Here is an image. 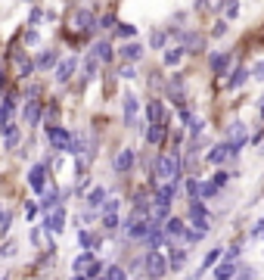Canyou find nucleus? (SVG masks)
<instances>
[{
    "mask_svg": "<svg viewBox=\"0 0 264 280\" xmlns=\"http://www.w3.org/2000/svg\"><path fill=\"white\" fill-rule=\"evenodd\" d=\"M7 69H10V75L16 78V81H28V78L34 75V59L28 56L25 47H16V50H10V56H7Z\"/></svg>",
    "mask_w": 264,
    "mask_h": 280,
    "instance_id": "obj_1",
    "label": "nucleus"
},
{
    "mask_svg": "<svg viewBox=\"0 0 264 280\" xmlns=\"http://www.w3.org/2000/svg\"><path fill=\"white\" fill-rule=\"evenodd\" d=\"M65 25H68V31H75V34H84V37H90V34L97 31V16H93L90 10L78 7V10H71V13L65 16Z\"/></svg>",
    "mask_w": 264,
    "mask_h": 280,
    "instance_id": "obj_2",
    "label": "nucleus"
},
{
    "mask_svg": "<svg viewBox=\"0 0 264 280\" xmlns=\"http://www.w3.org/2000/svg\"><path fill=\"white\" fill-rule=\"evenodd\" d=\"M156 175L162 181H174L177 184V178H180V159H177V153H165V156L156 159Z\"/></svg>",
    "mask_w": 264,
    "mask_h": 280,
    "instance_id": "obj_3",
    "label": "nucleus"
},
{
    "mask_svg": "<svg viewBox=\"0 0 264 280\" xmlns=\"http://www.w3.org/2000/svg\"><path fill=\"white\" fill-rule=\"evenodd\" d=\"M143 268H146V274L153 277V280H159V277H165L171 268H168V259L159 252V249H149L146 252V259H143Z\"/></svg>",
    "mask_w": 264,
    "mask_h": 280,
    "instance_id": "obj_4",
    "label": "nucleus"
},
{
    "mask_svg": "<svg viewBox=\"0 0 264 280\" xmlns=\"http://www.w3.org/2000/svg\"><path fill=\"white\" fill-rule=\"evenodd\" d=\"M47 140H50L53 153H68V146H71V131L62 128V125H47Z\"/></svg>",
    "mask_w": 264,
    "mask_h": 280,
    "instance_id": "obj_5",
    "label": "nucleus"
},
{
    "mask_svg": "<svg viewBox=\"0 0 264 280\" xmlns=\"http://www.w3.org/2000/svg\"><path fill=\"white\" fill-rule=\"evenodd\" d=\"M75 72H78V56H59V62L53 66V81L56 84H68L71 78H75Z\"/></svg>",
    "mask_w": 264,
    "mask_h": 280,
    "instance_id": "obj_6",
    "label": "nucleus"
},
{
    "mask_svg": "<svg viewBox=\"0 0 264 280\" xmlns=\"http://www.w3.org/2000/svg\"><path fill=\"white\" fill-rule=\"evenodd\" d=\"M44 122V103L41 100H25V112H22V125L37 128Z\"/></svg>",
    "mask_w": 264,
    "mask_h": 280,
    "instance_id": "obj_7",
    "label": "nucleus"
},
{
    "mask_svg": "<svg viewBox=\"0 0 264 280\" xmlns=\"http://www.w3.org/2000/svg\"><path fill=\"white\" fill-rule=\"evenodd\" d=\"M28 187H31L34 193H44V190H47V165H44V162H34V165L28 168Z\"/></svg>",
    "mask_w": 264,
    "mask_h": 280,
    "instance_id": "obj_8",
    "label": "nucleus"
},
{
    "mask_svg": "<svg viewBox=\"0 0 264 280\" xmlns=\"http://www.w3.org/2000/svg\"><path fill=\"white\" fill-rule=\"evenodd\" d=\"M34 59V72H53V66L59 62V50L56 47H47V50H41L37 56H31Z\"/></svg>",
    "mask_w": 264,
    "mask_h": 280,
    "instance_id": "obj_9",
    "label": "nucleus"
},
{
    "mask_svg": "<svg viewBox=\"0 0 264 280\" xmlns=\"http://www.w3.org/2000/svg\"><path fill=\"white\" fill-rule=\"evenodd\" d=\"M112 168H115L118 175H128V171L134 168V149H131V146H122V149L115 153V159H112Z\"/></svg>",
    "mask_w": 264,
    "mask_h": 280,
    "instance_id": "obj_10",
    "label": "nucleus"
},
{
    "mask_svg": "<svg viewBox=\"0 0 264 280\" xmlns=\"http://www.w3.org/2000/svg\"><path fill=\"white\" fill-rule=\"evenodd\" d=\"M0 134H4V146L7 149H16L22 143V131H19V125H13V118L7 125H0Z\"/></svg>",
    "mask_w": 264,
    "mask_h": 280,
    "instance_id": "obj_11",
    "label": "nucleus"
},
{
    "mask_svg": "<svg viewBox=\"0 0 264 280\" xmlns=\"http://www.w3.org/2000/svg\"><path fill=\"white\" fill-rule=\"evenodd\" d=\"M246 137H249V125H243V122H233V125L227 128V143H230L233 149H239V146L246 143Z\"/></svg>",
    "mask_w": 264,
    "mask_h": 280,
    "instance_id": "obj_12",
    "label": "nucleus"
},
{
    "mask_svg": "<svg viewBox=\"0 0 264 280\" xmlns=\"http://www.w3.org/2000/svg\"><path fill=\"white\" fill-rule=\"evenodd\" d=\"M44 227L50 230V233H62L65 230V209H53V212H47V218H44Z\"/></svg>",
    "mask_w": 264,
    "mask_h": 280,
    "instance_id": "obj_13",
    "label": "nucleus"
},
{
    "mask_svg": "<svg viewBox=\"0 0 264 280\" xmlns=\"http://www.w3.org/2000/svg\"><path fill=\"white\" fill-rule=\"evenodd\" d=\"M90 56H93L100 66L112 62V56H115V50H112V41H97V44L90 47Z\"/></svg>",
    "mask_w": 264,
    "mask_h": 280,
    "instance_id": "obj_14",
    "label": "nucleus"
},
{
    "mask_svg": "<svg viewBox=\"0 0 264 280\" xmlns=\"http://www.w3.org/2000/svg\"><path fill=\"white\" fill-rule=\"evenodd\" d=\"M122 109H125V125L128 128H137V97L134 94H125V100H122Z\"/></svg>",
    "mask_w": 264,
    "mask_h": 280,
    "instance_id": "obj_15",
    "label": "nucleus"
},
{
    "mask_svg": "<svg viewBox=\"0 0 264 280\" xmlns=\"http://www.w3.org/2000/svg\"><path fill=\"white\" fill-rule=\"evenodd\" d=\"M143 50H146V47H143L140 41H128V44L118 50V56H122L125 62H140V59H143Z\"/></svg>",
    "mask_w": 264,
    "mask_h": 280,
    "instance_id": "obj_16",
    "label": "nucleus"
},
{
    "mask_svg": "<svg viewBox=\"0 0 264 280\" xmlns=\"http://www.w3.org/2000/svg\"><path fill=\"white\" fill-rule=\"evenodd\" d=\"M37 196H41V203H37V212H44V215L53 212V209L59 206V193H56L53 187H47L44 193H37Z\"/></svg>",
    "mask_w": 264,
    "mask_h": 280,
    "instance_id": "obj_17",
    "label": "nucleus"
},
{
    "mask_svg": "<svg viewBox=\"0 0 264 280\" xmlns=\"http://www.w3.org/2000/svg\"><path fill=\"white\" fill-rule=\"evenodd\" d=\"M180 47H183V53H199V50H202V37H199V31H186V34H180Z\"/></svg>",
    "mask_w": 264,
    "mask_h": 280,
    "instance_id": "obj_18",
    "label": "nucleus"
},
{
    "mask_svg": "<svg viewBox=\"0 0 264 280\" xmlns=\"http://www.w3.org/2000/svg\"><path fill=\"white\" fill-rule=\"evenodd\" d=\"M174 193H177V184H174V181H165V184L156 190V203H159V206H171V203H174Z\"/></svg>",
    "mask_w": 264,
    "mask_h": 280,
    "instance_id": "obj_19",
    "label": "nucleus"
},
{
    "mask_svg": "<svg viewBox=\"0 0 264 280\" xmlns=\"http://www.w3.org/2000/svg\"><path fill=\"white\" fill-rule=\"evenodd\" d=\"M146 118H149V125H165V106L159 103V100H149L146 103Z\"/></svg>",
    "mask_w": 264,
    "mask_h": 280,
    "instance_id": "obj_20",
    "label": "nucleus"
},
{
    "mask_svg": "<svg viewBox=\"0 0 264 280\" xmlns=\"http://www.w3.org/2000/svg\"><path fill=\"white\" fill-rule=\"evenodd\" d=\"M233 153H236V149H233V146H230L227 140H224V143H218V146H214V149L208 153V162H214V165H221V162H224V159H227V156H233Z\"/></svg>",
    "mask_w": 264,
    "mask_h": 280,
    "instance_id": "obj_21",
    "label": "nucleus"
},
{
    "mask_svg": "<svg viewBox=\"0 0 264 280\" xmlns=\"http://www.w3.org/2000/svg\"><path fill=\"white\" fill-rule=\"evenodd\" d=\"M208 66H211L214 75H227V69H230V56H227V53H211Z\"/></svg>",
    "mask_w": 264,
    "mask_h": 280,
    "instance_id": "obj_22",
    "label": "nucleus"
},
{
    "mask_svg": "<svg viewBox=\"0 0 264 280\" xmlns=\"http://www.w3.org/2000/svg\"><path fill=\"white\" fill-rule=\"evenodd\" d=\"M97 69H100V62L87 53V59L84 62H78V72H81V78H84V81H90V78H97Z\"/></svg>",
    "mask_w": 264,
    "mask_h": 280,
    "instance_id": "obj_23",
    "label": "nucleus"
},
{
    "mask_svg": "<svg viewBox=\"0 0 264 280\" xmlns=\"http://www.w3.org/2000/svg\"><path fill=\"white\" fill-rule=\"evenodd\" d=\"M90 265H93V252H90V249H84V252H81L78 259L71 262V271H75V274H84V271H87Z\"/></svg>",
    "mask_w": 264,
    "mask_h": 280,
    "instance_id": "obj_24",
    "label": "nucleus"
},
{
    "mask_svg": "<svg viewBox=\"0 0 264 280\" xmlns=\"http://www.w3.org/2000/svg\"><path fill=\"white\" fill-rule=\"evenodd\" d=\"M165 140V125L159 122V125H149L146 128V143H153V146H159Z\"/></svg>",
    "mask_w": 264,
    "mask_h": 280,
    "instance_id": "obj_25",
    "label": "nucleus"
},
{
    "mask_svg": "<svg viewBox=\"0 0 264 280\" xmlns=\"http://www.w3.org/2000/svg\"><path fill=\"white\" fill-rule=\"evenodd\" d=\"M37 44H41V31L25 25V31H22V47H25V50H31V47H37Z\"/></svg>",
    "mask_w": 264,
    "mask_h": 280,
    "instance_id": "obj_26",
    "label": "nucleus"
},
{
    "mask_svg": "<svg viewBox=\"0 0 264 280\" xmlns=\"http://www.w3.org/2000/svg\"><path fill=\"white\" fill-rule=\"evenodd\" d=\"M233 274H236V265L233 262H221L214 268V280H233Z\"/></svg>",
    "mask_w": 264,
    "mask_h": 280,
    "instance_id": "obj_27",
    "label": "nucleus"
},
{
    "mask_svg": "<svg viewBox=\"0 0 264 280\" xmlns=\"http://www.w3.org/2000/svg\"><path fill=\"white\" fill-rule=\"evenodd\" d=\"M112 31H115L122 41H134V37H137V25H131V22H118Z\"/></svg>",
    "mask_w": 264,
    "mask_h": 280,
    "instance_id": "obj_28",
    "label": "nucleus"
},
{
    "mask_svg": "<svg viewBox=\"0 0 264 280\" xmlns=\"http://www.w3.org/2000/svg\"><path fill=\"white\" fill-rule=\"evenodd\" d=\"M180 59H183V47H168V50L162 53V62H165L168 69H171V66H177Z\"/></svg>",
    "mask_w": 264,
    "mask_h": 280,
    "instance_id": "obj_29",
    "label": "nucleus"
},
{
    "mask_svg": "<svg viewBox=\"0 0 264 280\" xmlns=\"http://www.w3.org/2000/svg\"><path fill=\"white\" fill-rule=\"evenodd\" d=\"M103 199H106V187H93V190L87 193V206H90V209H100Z\"/></svg>",
    "mask_w": 264,
    "mask_h": 280,
    "instance_id": "obj_30",
    "label": "nucleus"
},
{
    "mask_svg": "<svg viewBox=\"0 0 264 280\" xmlns=\"http://www.w3.org/2000/svg\"><path fill=\"white\" fill-rule=\"evenodd\" d=\"M78 243H81V249H90V252L100 246V243H97V236H93L90 230H78Z\"/></svg>",
    "mask_w": 264,
    "mask_h": 280,
    "instance_id": "obj_31",
    "label": "nucleus"
},
{
    "mask_svg": "<svg viewBox=\"0 0 264 280\" xmlns=\"http://www.w3.org/2000/svg\"><path fill=\"white\" fill-rule=\"evenodd\" d=\"M183 230H186V227H183L180 218H165V233H168V236H180Z\"/></svg>",
    "mask_w": 264,
    "mask_h": 280,
    "instance_id": "obj_32",
    "label": "nucleus"
},
{
    "mask_svg": "<svg viewBox=\"0 0 264 280\" xmlns=\"http://www.w3.org/2000/svg\"><path fill=\"white\" fill-rule=\"evenodd\" d=\"M115 25H118L115 13H103V16H97V28H103V31H112Z\"/></svg>",
    "mask_w": 264,
    "mask_h": 280,
    "instance_id": "obj_33",
    "label": "nucleus"
},
{
    "mask_svg": "<svg viewBox=\"0 0 264 280\" xmlns=\"http://www.w3.org/2000/svg\"><path fill=\"white\" fill-rule=\"evenodd\" d=\"M165 44H168V31H153L149 34V47L153 50H165Z\"/></svg>",
    "mask_w": 264,
    "mask_h": 280,
    "instance_id": "obj_34",
    "label": "nucleus"
},
{
    "mask_svg": "<svg viewBox=\"0 0 264 280\" xmlns=\"http://www.w3.org/2000/svg\"><path fill=\"white\" fill-rule=\"evenodd\" d=\"M41 22H44V10H41V7H31V10H28V22H25V25H28V28H37Z\"/></svg>",
    "mask_w": 264,
    "mask_h": 280,
    "instance_id": "obj_35",
    "label": "nucleus"
},
{
    "mask_svg": "<svg viewBox=\"0 0 264 280\" xmlns=\"http://www.w3.org/2000/svg\"><path fill=\"white\" fill-rule=\"evenodd\" d=\"M183 262H186V252H183V249H174V252H171V259H168V268H174V271H177V268H183Z\"/></svg>",
    "mask_w": 264,
    "mask_h": 280,
    "instance_id": "obj_36",
    "label": "nucleus"
},
{
    "mask_svg": "<svg viewBox=\"0 0 264 280\" xmlns=\"http://www.w3.org/2000/svg\"><path fill=\"white\" fill-rule=\"evenodd\" d=\"M246 78H249V69H236L233 78L227 81V88H239V84H246Z\"/></svg>",
    "mask_w": 264,
    "mask_h": 280,
    "instance_id": "obj_37",
    "label": "nucleus"
},
{
    "mask_svg": "<svg viewBox=\"0 0 264 280\" xmlns=\"http://www.w3.org/2000/svg\"><path fill=\"white\" fill-rule=\"evenodd\" d=\"M214 193H218V184H214V181H205V184H199V196H202V199H211Z\"/></svg>",
    "mask_w": 264,
    "mask_h": 280,
    "instance_id": "obj_38",
    "label": "nucleus"
},
{
    "mask_svg": "<svg viewBox=\"0 0 264 280\" xmlns=\"http://www.w3.org/2000/svg\"><path fill=\"white\" fill-rule=\"evenodd\" d=\"M106 280H128V274H125V268L112 265V268H106Z\"/></svg>",
    "mask_w": 264,
    "mask_h": 280,
    "instance_id": "obj_39",
    "label": "nucleus"
},
{
    "mask_svg": "<svg viewBox=\"0 0 264 280\" xmlns=\"http://www.w3.org/2000/svg\"><path fill=\"white\" fill-rule=\"evenodd\" d=\"M100 209H103V215H112V212H118V199H109V196H106Z\"/></svg>",
    "mask_w": 264,
    "mask_h": 280,
    "instance_id": "obj_40",
    "label": "nucleus"
},
{
    "mask_svg": "<svg viewBox=\"0 0 264 280\" xmlns=\"http://www.w3.org/2000/svg\"><path fill=\"white\" fill-rule=\"evenodd\" d=\"M118 75L125 78V81H131V78H137V69H134V62H125V66L118 69Z\"/></svg>",
    "mask_w": 264,
    "mask_h": 280,
    "instance_id": "obj_41",
    "label": "nucleus"
},
{
    "mask_svg": "<svg viewBox=\"0 0 264 280\" xmlns=\"http://www.w3.org/2000/svg\"><path fill=\"white\" fill-rule=\"evenodd\" d=\"M103 227H106V230H115V227H118V215H115V212H112V215H103Z\"/></svg>",
    "mask_w": 264,
    "mask_h": 280,
    "instance_id": "obj_42",
    "label": "nucleus"
},
{
    "mask_svg": "<svg viewBox=\"0 0 264 280\" xmlns=\"http://www.w3.org/2000/svg\"><path fill=\"white\" fill-rule=\"evenodd\" d=\"M10 255H16V240H13V243H4V246H0V259H10Z\"/></svg>",
    "mask_w": 264,
    "mask_h": 280,
    "instance_id": "obj_43",
    "label": "nucleus"
},
{
    "mask_svg": "<svg viewBox=\"0 0 264 280\" xmlns=\"http://www.w3.org/2000/svg\"><path fill=\"white\" fill-rule=\"evenodd\" d=\"M186 193H190V199H196V196H199V181H196V178L186 181Z\"/></svg>",
    "mask_w": 264,
    "mask_h": 280,
    "instance_id": "obj_44",
    "label": "nucleus"
},
{
    "mask_svg": "<svg viewBox=\"0 0 264 280\" xmlns=\"http://www.w3.org/2000/svg\"><path fill=\"white\" fill-rule=\"evenodd\" d=\"M31 243H34V246H41V243H44V233H41V227H31Z\"/></svg>",
    "mask_w": 264,
    "mask_h": 280,
    "instance_id": "obj_45",
    "label": "nucleus"
},
{
    "mask_svg": "<svg viewBox=\"0 0 264 280\" xmlns=\"http://www.w3.org/2000/svg\"><path fill=\"white\" fill-rule=\"evenodd\" d=\"M252 75L258 78V81H264V59H258V62H255V69H252Z\"/></svg>",
    "mask_w": 264,
    "mask_h": 280,
    "instance_id": "obj_46",
    "label": "nucleus"
},
{
    "mask_svg": "<svg viewBox=\"0 0 264 280\" xmlns=\"http://www.w3.org/2000/svg\"><path fill=\"white\" fill-rule=\"evenodd\" d=\"M25 218H28V221L37 218V203H28V206H25Z\"/></svg>",
    "mask_w": 264,
    "mask_h": 280,
    "instance_id": "obj_47",
    "label": "nucleus"
},
{
    "mask_svg": "<svg viewBox=\"0 0 264 280\" xmlns=\"http://www.w3.org/2000/svg\"><path fill=\"white\" fill-rule=\"evenodd\" d=\"M218 259H221V249H211V252L205 255V268H211V265L218 262Z\"/></svg>",
    "mask_w": 264,
    "mask_h": 280,
    "instance_id": "obj_48",
    "label": "nucleus"
},
{
    "mask_svg": "<svg viewBox=\"0 0 264 280\" xmlns=\"http://www.w3.org/2000/svg\"><path fill=\"white\" fill-rule=\"evenodd\" d=\"M239 13V7H236V0H230V4H227V19H233Z\"/></svg>",
    "mask_w": 264,
    "mask_h": 280,
    "instance_id": "obj_49",
    "label": "nucleus"
},
{
    "mask_svg": "<svg viewBox=\"0 0 264 280\" xmlns=\"http://www.w3.org/2000/svg\"><path fill=\"white\" fill-rule=\"evenodd\" d=\"M227 31V19H221V22H214V34H224Z\"/></svg>",
    "mask_w": 264,
    "mask_h": 280,
    "instance_id": "obj_50",
    "label": "nucleus"
},
{
    "mask_svg": "<svg viewBox=\"0 0 264 280\" xmlns=\"http://www.w3.org/2000/svg\"><path fill=\"white\" fill-rule=\"evenodd\" d=\"M71 280H84V277H81V274H75V277H71Z\"/></svg>",
    "mask_w": 264,
    "mask_h": 280,
    "instance_id": "obj_51",
    "label": "nucleus"
},
{
    "mask_svg": "<svg viewBox=\"0 0 264 280\" xmlns=\"http://www.w3.org/2000/svg\"><path fill=\"white\" fill-rule=\"evenodd\" d=\"M93 280H106V277H93Z\"/></svg>",
    "mask_w": 264,
    "mask_h": 280,
    "instance_id": "obj_52",
    "label": "nucleus"
},
{
    "mask_svg": "<svg viewBox=\"0 0 264 280\" xmlns=\"http://www.w3.org/2000/svg\"><path fill=\"white\" fill-rule=\"evenodd\" d=\"M261 112H264V103H261Z\"/></svg>",
    "mask_w": 264,
    "mask_h": 280,
    "instance_id": "obj_53",
    "label": "nucleus"
},
{
    "mask_svg": "<svg viewBox=\"0 0 264 280\" xmlns=\"http://www.w3.org/2000/svg\"><path fill=\"white\" fill-rule=\"evenodd\" d=\"M0 277H4V271H0Z\"/></svg>",
    "mask_w": 264,
    "mask_h": 280,
    "instance_id": "obj_54",
    "label": "nucleus"
},
{
    "mask_svg": "<svg viewBox=\"0 0 264 280\" xmlns=\"http://www.w3.org/2000/svg\"><path fill=\"white\" fill-rule=\"evenodd\" d=\"M0 280H7V277H0Z\"/></svg>",
    "mask_w": 264,
    "mask_h": 280,
    "instance_id": "obj_55",
    "label": "nucleus"
}]
</instances>
